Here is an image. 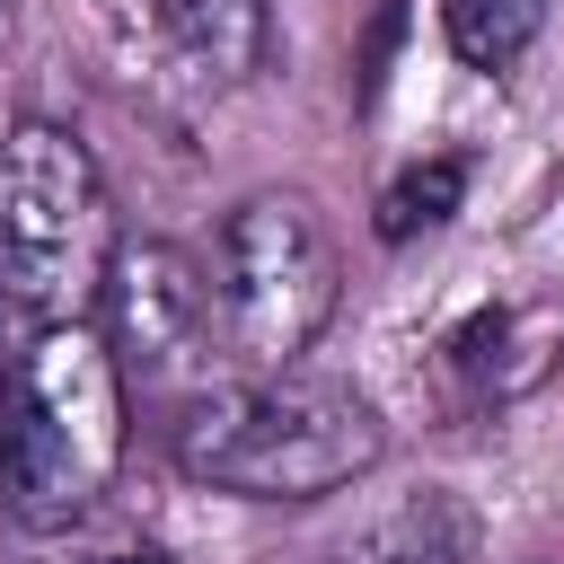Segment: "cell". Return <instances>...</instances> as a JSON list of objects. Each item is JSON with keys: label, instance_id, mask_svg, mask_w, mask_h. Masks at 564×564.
Masks as SVG:
<instances>
[{"label": "cell", "instance_id": "1", "mask_svg": "<svg viewBox=\"0 0 564 564\" xmlns=\"http://www.w3.org/2000/svg\"><path fill=\"white\" fill-rule=\"evenodd\" d=\"M167 458L238 502H317L361 485L388 458V423L352 379L317 370H256V379H212L176 405Z\"/></svg>", "mask_w": 564, "mask_h": 564}, {"label": "cell", "instance_id": "2", "mask_svg": "<svg viewBox=\"0 0 564 564\" xmlns=\"http://www.w3.org/2000/svg\"><path fill=\"white\" fill-rule=\"evenodd\" d=\"M123 361L97 317L35 326L0 344V502L26 529H70L123 467Z\"/></svg>", "mask_w": 564, "mask_h": 564}, {"label": "cell", "instance_id": "3", "mask_svg": "<svg viewBox=\"0 0 564 564\" xmlns=\"http://www.w3.org/2000/svg\"><path fill=\"white\" fill-rule=\"evenodd\" d=\"M115 256V194L88 141L53 115H18L0 132V308L35 326L97 317Z\"/></svg>", "mask_w": 564, "mask_h": 564}, {"label": "cell", "instance_id": "4", "mask_svg": "<svg viewBox=\"0 0 564 564\" xmlns=\"http://www.w3.org/2000/svg\"><path fill=\"white\" fill-rule=\"evenodd\" d=\"M212 317H220V352L247 370H291L335 300H344V264H335V229L308 194H247L229 203V220L212 229Z\"/></svg>", "mask_w": 564, "mask_h": 564}, {"label": "cell", "instance_id": "5", "mask_svg": "<svg viewBox=\"0 0 564 564\" xmlns=\"http://www.w3.org/2000/svg\"><path fill=\"white\" fill-rule=\"evenodd\" d=\"M97 326H106L123 379H141V388H176V405H185L194 388H212V344H220V317H212V264H194L185 247H167V238L123 247L115 273H106Z\"/></svg>", "mask_w": 564, "mask_h": 564}, {"label": "cell", "instance_id": "6", "mask_svg": "<svg viewBox=\"0 0 564 564\" xmlns=\"http://www.w3.org/2000/svg\"><path fill=\"white\" fill-rule=\"evenodd\" d=\"M159 26H167V53L185 62V79L238 88V79L264 70L273 0H159Z\"/></svg>", "mask_w": 564, "mask_h": 564}, {"label": "cell", "instance_id": "7", "mask_svg": "<svg viewBox=\"0 0 564 564\" xmlns=\"http://www.w3.org/2000/svg\"><path fill=\"white\" fill-rule=\"evenodd\" d=\"M467 555H476V511H467L449 485H423V494H405V502L361 538L352 564H467Z\"/></svg>", "mask_w": 564, "mask_h": 564}, {"label": "cell", "instance_id": "8", "mask_svg": "<svg viewBox=\"0 0 564 564\" xmlns=\"http://www.w3.org/2000/svg\"><path fill=\"white\" fill-rule=\"evenodd\" d=\"M546 9H555V0H441V35H449V53H458L467 70L502 79V70L546 35Z\"/></svg>", "mask_w": 564, "mask_h": 564}, {"label": "cell", "instance_id": "9", "mask_svg": "<svg viewBox=\"0 0 564 564\" xmlns=\"http://www.w3.org/2000/svg\"><path fill=\"white\" fill-rule=\"evenodd\" d=\"M458 203H467V150H432V159H414V167L388 176V194H379V238L405 247V238L441 229Z\"/></svg>", "mask_w": 564, "mask_h": 564}, {"label": "cell", "instance_id": "10", "mask_svg": "<svg viewBox=\"0 0 564 564\" xmlns=\"http://www.w3.org/2000/svg\"><path fill=\"white\" fill-rule=\"evenodd\" d=\"M97 564H167V555H97Z\"/></svg>", "mask_w": 564, "mask_h": 564}, {"label": "cell", "instance_id": "11", "mask_svg": "<svg viewBox=\"0 0 564 564\" xmlns=\"http://www.w3.org/2000/svg\"><path fill=\"white\" fill-rule=\"evenodd\" d=\"M0 132H9V123H0Z\"/></svg>", "mask_w": 564, "mask_h": 564}]
</instances>
